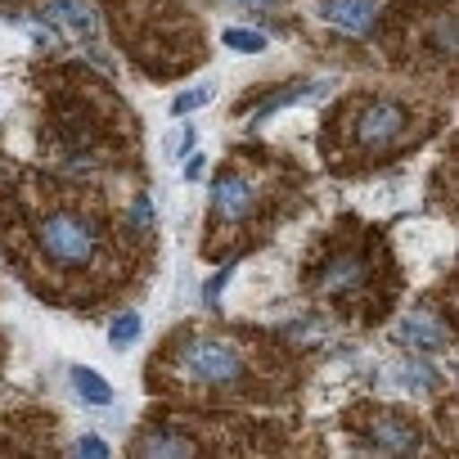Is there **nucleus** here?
Returning <instances> with one entry per match:
<instances>
[{
  "label": "nucleus",
  "mask_w": 459,
  "mask_h": 459,
  "mask_svg": "<svg viewBox=\"0 0 459 459\" xmlns=\"http://www.w3.org/2000/svg\"><path fill=\"white\" fill-rule=\"evenodd\" d=\"M73 392L82 396V401H91V405H108L113 401V387H108V378L100 374V369H86V365H73Z\"/></svg>",
  "instance_id": "10"
},
{
  "label": "nucleus",
  "mask_w": 459,
  "mask_h": 459,
  "mask_svg": "<svg viewBox=\"0 0 459 459\" xmlns=\"http://www.w3.org/2000/svg\"><path fill=\"white\" fill-rule=\"evenodd\" d=\"M73 450L86 455V459H104V455H108V441H104V437H77Z\"/></svg>",
  "instance_id": "16"
},
{
  "label": "nucleus",
  "mask_w": 459,
  "mask_h": 459,
  "mask_svg": "<svg viewBox=\"0 0 459 459\" xmlns=\"http://www.w3.org/2000/svg\"><path fill=\"white\" fill-rule=\"evenodd\" d=\"M32 239L55 271H91L104 253V225L82 207H46L32 221Z\"/></svg>",
  "instance_id": "1"
},
{
  "label": "nucleus",
  "mask_w": 459,
  "mask_h": 459,
  "mask_svg": "<svg viewBox=\"0 0 459 459\" xmlns=\"http://www.w3.org/2000/svg\"><path fill=\"white\" fill-rule=\"evenodd\" d=\"M410 126V113L405 104L396 100H365L351 117V140L365 149V153H378V149H392Z\"/></svg>",
  "instance_id": "3"
},
{
  "label": "nucleus",
  "mask_w": 459,
  "mask_h": 459,
  "mask_svg": "<svg viewBox=\"0 0 459 459\" xmlns=\"http://www.w3.org/2000/svg\"><path fill=\"white\" fill-rule=\"evenodd\" d=\"M225 46L239 50V55H262L266 50V37L253 32V28H225Z\"/></svg>",
  "instance_id": "12"
},
{
  "label": "nucleus",
  "mask_w": 459,
  "mask_h": 459,
  "mask_svg": "<svg viewBox=\"0 0 459 459\" xmlns=\"http://www.w3.org/2000/svg\"><path fill=\"white\" fill-rule=\"evenodd\" d=\"M396 338H401L405 347H419V351H441V347H446V325H441L432 311H414V316L401 320Z\"/></svg>",
  "instance_id": "7"
},
{
  "label": "nucleus",
  "mask_w": 459,
  "mask_h": 459,
  "mask_svg": "<svg viewBox=\"0 0 459 459\" xmlns=\"http://www.w3.org/2000/svg\"><path fill=\"white\" fill-rule=\"evenodd\" d=\"M212 212H216V221H248V216L257 212V194H253V185H248L239 171L221 176L216 189H212Z\"/></svg>",
  "instance_id": "5"
},
{
  "label": "nucleus",
  "mask_w": 459,
  "mask_h": 459,
  "mask_svg": "<svg viewBox=\"0 0 459 459\" xmlns=\"http://www.w3.org/2000/svg\"><path fill=\"white\" fill-rule=\"evenodd\" d=\"M176 374L198 383V387H239L248 378V356L244 347L225 342V338H212V333H189L176 356H171Z\"/></svg>",
  "instance_id": "2"
},
{
  "label": "nucleus",
  "mask_w": 459,
  "mask_h": 459,
  "mask_svg": "<svg viewBox=\"0 0 459 459\" xmlns=\"http://www.w3.org/2000/svg\"><path fill=\"white\" fill-rule=\"evenodd\" d=\"M135 338H140V311L117 316V320H113V329H108V342H113V347H131Z\"/></svg>",
  "instance_id": "13"
},
{
  "label": "nucleus",
  "mask_w": 459,
  "mask_h": 459,
  "mask_svg": "<svg viewBox=\"0 0 459 459\" xmlns=\"http://www.w3.org/2000/svg\"><path fill=\"white\" fill-rule=\"evenodd\" d=\"M46 19H59L64 28H77V32L91 28V14H86L82 5H73V0H50V5H46Z\"/></svg>",
  "instance_id": "11"
},
{
  "label": "nucleus",
  "mask_w": 459,
  "mask_h": 459,
  "mask_svg": "<svg viewBox=\"0 0 459 459\" xmlns=\"http://www.w3.org/2000/svg\"><path fill=\"white\" fill-rule=\"evenodd\" d=\"M207 100H212V86H207V82H203V86H189L185 95H176V104H171V113H176V117H185V113H194V108H203Z\"/></svg>",
  "instance_id": "14"
},
{
  "label": "nucleus",
  "mask_w": 459,
  "mask_h": 459,
  "mask_svg": "<svg viewBox=\"0 0 459 459\" xmlns=\"http://www.w3.org/2000/svg\"><path fill=\"white\" fill-rule=\"evenodd\" d=\"M230 275H235V271H221V275H216V280H212V284H207V289H203V298H207V302H216V298H221V289H225V280H230Z\"/></svg>",
  "instance_id": "17"
},
{
  "label": "nucleus",
  "mask_w": 459,
  "mask_h": 459,
  "mask_svg": "<svg viewBox=\"0 0 459 459\" xmlns=\"http://www.w3.org/2000/svg\"><path fill=\"white\" fill-rule=\"evenodd\" d=\"M239 5H248V10H266V5H275V0H239Z\"/></svg>",
  "instance_id": "19"
},
{
  "label": "nucleus",
  "mask_w": 459,
  "mask_h": 459,
  "mask_svg": "<svg viewBox=\"0 0 459 459\" xmlns=\"http://www.w3.org/2000/svg\"><path fill=\"white\" fill-rule=\"evenodd\" d=\"M203 167H207L203 158H189V167H185V180H198V176H203Z\"/></svg>",
  "instance_id": "18"
},
{
  "label": "nucleus",
  "mask_w": 459,
  "mask_h": 459,
  "mask_svg": "<svg viewBox=\"0 0 459 459\" xmlns=\"http://www.w3.org/2000/svg\"><path fill=\"white\" fill-rule=\"evenodd\" d=\"M365 441L374 450H387V455H410L419 450V428L405 419V414H369L365 419Z\"/></svg>",
  "instance_id": "4"
},
{
  "label": "nucleus",
  "mask_w": 459,
  "mask_h": 459,
  "mask_svg": "<svg viewBox=\"0 0 459 459\" xmlns=\"http://www.w3.org/2000/svg\"><path fill=\"white\" fill-rule=\"evenodd\" d=\"M320 14L342 28L347 37H369L374 32V19H378V0H325Z\"/></svg>",
  "instance_id": "6"
},
{
  "label": "nucleus",
  "mask_w": 459,
  "mask_h": 459,
  "mask_svg": "<svg viewBox=\"0 0 459 459\" xmlns=\"http://www.w3.org/2000/svg\"><path fill=\"white\" fill-rule=\"evenodd\" d=\"M131 225H135V235H149V230H153V203L140 194L135 198V207H131Z\"/></svg>",
  "instance_id": "15"
},
{
  "label": "nucleus",
  "mask_w": 459,
  "mask_h": 459,
  "mask_svg": "<svg viewBox=\"0 0 459 459\" xmlns=\"http://www.w3.org/2000/svg\"><path fill=\"white\" fill-rule=\"evenodd\" d=\"M135 450H140V455H194V441H189L185 432L158 423V428H149V432L135 441Z\"/></svg>",
  "instance_id": "9"
},
{
  "label": "nucleus",
  "mask_w": 459,
  "mask_h": 459,
  "mask_svg": "<svg viewBox=\"0 0 459 459\" xmlns=\"http://www.w3.org/2000/svg\"><path fill=\"white\" fill-rule=\"evenodd\" d=\"M325 293H356L360 284H365V262L356 257V253H342V257H333L325 271H320V280H316Z\"/></svg>",
  "instance_id": "8"
}]
</instances>
